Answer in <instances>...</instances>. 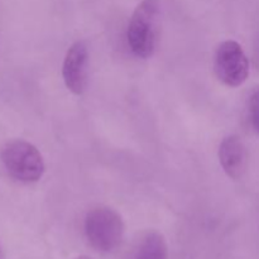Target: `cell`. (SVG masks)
<instances>
[{
    "label": "cell",
    "mask_w": 259,
    "mask_h": 259,
    "mask_svg": "<svg viewBox=\"0 0 259 259\" xmlns=\"http://www.w3.org/2000/svg\"><path fill=\"white\" fill-rule=\"evenodd\" d=\"M159 12L158 0H143L133 12L126 38L137 57L146 60L153 56L158 40Z\"/></svg>",
    "instance_id": "6da1fadb"
},
{
    "label": "cell",
    "mask_w": 259,
    "mask_h": 259,
    "mask_svg": "<svg viewBox=\"0 0 259 259\" xmlns=\"http://www.w3.org/2000/svg\"><path fill=\"white\" fill-rule=\"evenodd\" d=\"M89 244L101 253L118 249L124 238V222L116 210L109 206H98L88 212L83 223Z\"/></svg>",
    "instance_id": "7a4b0ae2"
},
{
    "label": "cell",
    "mask_w": 259,
    "mask_h": 259,
    "mask_svg": "<svg viewBox=\"0 0 259 259\" xmlns=\"http://www.w3.org/2000/svg\"><path fill=\"white\" fill-rule=\"evenodd\" d=\"M0 159L12 179L22 184H34L45 174V161L37 147L23 139L7 142L0 152Z\"/></svg>",
    "instance_id": "3957f363"
},
{
    "label": "cell",
    "mask_w": 259,
    "mask_h": 259,
    "mask_svg": "<svg viewBox=\"0 0 259 259\" xmlns=\"http://www.w3.org/2000/svg\"><path fill=\"white\" fill-rule=\"evenodd\" d=\"M214 72L220 82L229 88H238L249 76V61L242 46L235 40H224L214 55Z\"/></svg>",
    "instance_id": "277c9868"
},
{
    "label": "cell",
    "mask_w": 259,
    "mask_h": 259,
    "mask_svg": "<svg viewBox=\"0 0 259 259\" xmlns=\"http://www.w3.org/2000/svg\"><path fill=\"white\" fill-rule=\"evenodd\" d=\"M89 51L82 40H77L68 48L62 66L65 85L75 95H82L88 86Z\"/></svg>",
    "instance_id": "5b68a950"
},
{
    "label": "cell",
    "mask_w": 259,
    "mask_h": 259,
    "mask_svg": "<svg viewBox=\"0 0 259 259\" xmlns=\"http://www.w3.org/2000/svg\"><path fill=\"white\" fill-rule=\"evenodd\" d=\"M219 161L225 174L233 180L244 176L248 168V151L238 136H229L223 139L219 147Z\"/></svg>",
    "instance_id": "8992f818"
},
{
    "label": "cell",
    "mask_w": 259,
    "mask_h": 259,
    "mask_svg": "<svg viewBox=\"0 0 259 259\" xmlns=\"http://www.w3.org/2000/svg\"><path fill=\"white\" fill-rule=\"evenodd\" d=\"M131 259H168V248L163 235L154 230L144 233L134 245Z\"/></svg>",
    "instance_id": "52a82bcc"
},
{
    "label": "cell",
    "mask_w": 259,
    "mask_h": 259,
    "mask_svg": "<svg viewBox=\"0 0 259 259\" xmlns=\"http://www.w3.org/2000/svg\"><path fill=\"white\" fill-rule=\"evenodd\" d=\"M248 113H249V120L255 133L259 134V86L255 88L249 98L248 104Z\"/></svg>",
    "instance_id": "ba28073f"
},
{
    "label": "cell",
    "mask_w": 259,
    "mask_h": 259,
    "mask_svg": "<svg viewBox=\"0 0 259 259\" xmlns=\"http://www.w3.org/2000/svg\"><path fill=\"white\" fill-rule=\"evenodd\" d=\"M75 259H91L90 257H86V255H80V257L75 258Z\"/></svg>",
    "instance_id": "9c48e42d"
},
{
    "label": "cell",
    "mask_w": 259,
    "mask_h": 259,
    "mask_svg": "<svg viewBox=\"0 0 259 259\" xmlns=\"http://www.w3.org/2000/svg\"><path fill=\"white\" fill-rule=\"evenodd\" d=\"M0 259H3V250H2V245H0Z\"/></svg>",
    "instance_id": "30bf717a"
},
{
    "label": "cell",
    "mask_w": 259,
    "mask_h": 259,
    "mask_svg": "<svg viewBox=\"0 0 259 259\" xmlns=\"http://www.w3.org/2000/svg\"><path fill=\"white\" fill-rule=\"evenodd\" d=\"M257 51H258V60H259V43H258V47H257Z\"/></svg>",
    "instance_id": "8fae6325"
}]
</instances>
